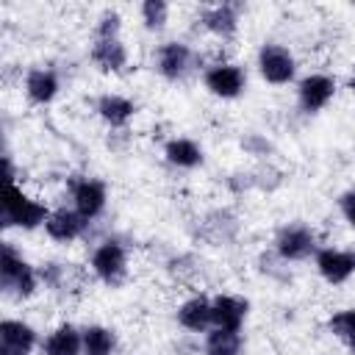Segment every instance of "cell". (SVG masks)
Masks as SVG:
<instances>
[{
	"label": "cell",
	"instance_id": "6da1fadb",
	"mask_svg": "<svg viewBox=\"0 0 355 355\" xmlns=\"http://www.w3.org/2000/svg\"><path fill=\"white\" fill-rule=\"evenodd\" d=\"M39 283H42L39 269L33 263H28L11 241H6L3 252H0V286H3V291L14 300H28L36 294Z\"/></svg>",
	"mask_w": 355,
	"mask_h": 355
},
{
	"label": "cell",
	"instance_id": "7a4b0ae2",
	"mask_svg": "<svg viewBox=\"0 0 355 355\" xmlns=\"http://www.w3.org/2000/svg\"><path fill=\"white\" fill-rule=\"evenodd\" d=\"M50 211L53 208H47L42 200L25 194L17 183H8L6 186V194H3V225L6 227H17V230L44 227Z\"/></svg>",
	"mask_w": 355,
	"mask_h": 355
},
{
	"label": "cell",
	"instance_id": "3957f363",
	"mask_svg": "<svg viewBox=\"0 0 355 355\" xmlns=\"http://www.w3.org/2000/svg\"><path fill=\"white\" fill-rule=\"evenodd\" d=\"M255 67H258V75L272 86H286L297 78V58L280 42L261 44V50L255 55Z\"/></svg>",
	"mask_w": 355,
	"mask_h": 355
},
{
	"label": "cell",
	"instance_id": "277c9868",
	"mask_svg": "<svg viewBox=\"0 0 355 355\" xmlns=\"http://www.w3.org/2000/svg\"><path fill=\"white\" fill-rule=\"evenodd\" d=\"M92 275L105 286H119L128 277V250L119 239H105L92 250Z\"/></svg>",
	"mask_w": 355,
	"mask_h": 355
},
{
	"label": "cell",
	"instance_id": "5b68a950",
	"mask_svg": "<svg viewBox=\"0 0 355 355\" xmlns=\"http://www.w3.org/2000/svg\"><path fill=\"white\" fill-rule=\"evenodd\" d=\"M275 252L280 261H288V263H297V261H305L311 255H316V233L302 225V222H291V225H283L277 233H275Z\"/></svg>",
	"mask_w": 355,
	"mask_h": 355
},
{
	"label": "cell",
	"instance_id": "8992f818",
	"mask_svg": "<svg viewBox=\"0 0 355 355\" xmlns=\"http://www.w3.org/2000/svg\"><path fill=\"white\" fill-rule=\"evenodd\" d=\"M202 86L219 100H236L247 89V72L233 61H216L202 72Z\"/></svg>",
	"mask_w": 355,
	"mask_h": 355
},
{
	"label": "cell",
	"instance_id": "52a82bcc",
	"mask_svg": "<svg viewBox=\"0 0 355 355\" xmlns=\"http://www.w3.org/2000/svg\"><path fill=\"white\" fill-rule=\"evenodd\" d=\"M336 97V78L324 72H311L297 80V103L305 114H319L322 108L330 105Z\"/></svg>",
	"mask_w": 355,
	"mask_h": 355
},
{
	"label": "cell",
	"instance_id": "ba28073f",
	"mask_svg": "<svg viewBox=\"0 0 355 355\" xmlns=\"http://www.w3.org/2000/svg\"><path fill=\"white\" fill-rule=\"evenodd\" d=\"M69 194H72V208L86 219H97L103 211H105V202H108V186L97 178H78L72 180L69 186Z\"/></svg>",
	"mask_w": 355,
	"mask_h": 355
},
{
	"label": "cell",
	"instance_id": "9c48e42d",
	"mask_svg": "<svg viewBox=\"0 0 355 355\" xmlns=\"http://www.w3.org/2000/svg\"><path fill=\"white\" fill-rule=\"evenodd\" d=\"M313 266L324 283L341 286L355 275V252L338 247H319L313 255Z\"/></svg>",
	"mask_w": 355,
	"mask_h": 355
},
{
	"label": "cell",
	"instance_id": "30bf717a",
	"mask_svg": "<svg viewBox=\"0 0 355 355\" xmlns=\"http://www.w3.org/2000/svg\"><path fill=\"white\" fill-rule=\"evenodd\" d=\"M39 347V333L22 319L0 322V355H31Z\"/></svg>",
	"mask_w": 355,
	"mask_h": 355
},
{
	"label": "cell",
	"instance_id": "8fae6325",
	"mask_svg": "<svg viewBox=\"0 0 355 355\" xmlns=\"http://www.w3.org/2000/svg\"><path fill=\"white\" fill-rule=\"evenodd\" d=\"M194 53L186 42H164L155 53V69L166 80H183L191 69Z\"/></svg>",
	"mask_w": 355,
	"mask_h": 355
},
{
	"label": "cell",
	"instance_id": "7c38bea8",
	"mask_svg": "<svg viewBox=\"0 0 355 355\" xmlns=\"http://www.w3.org/2000/svg\"><path fill=\"white\" fill-rule=\"evenodd\" d=\"M86 227H89V222L75 208H67V205L53 208L50 216H47V222H44L47 239L50 241H58V244H69V241L80 239L86 233Z\"/></svg>",
	"mask_w": 355,
	"mask_h": 355
},
{
	"label": "cell",
	"instance_id": "4fadbf2b",
	"mask_svg": "<svg viewBox=\"0 0 355 355\" xmlns=\"http://www.w3.org/2000/svg\"><path fill=\"white\" fill-rule=\"evenodd\" d=\"M22 89H25V97L33 105H50L61 92V78L50 67H31L25 72Z\"/></svg>",
	"mask_w": 355,
	"mask_h": 355
},
{
	"label": "cell",
	"instance_id": "5bb4252c",
	"mask_svg": "<svg viewBox=\"0 0 355 355\" xmlns=\"http://www.w3.org/2000/svg\"><path fill=\"white\" fill-rule=\"evenodd\" d=\"M250 313V302L236 294H216L211 297V322L222 330H241Z\"/></svg>",
	"mask_w": 355,
	"mask_h": 355
},
{
	"label": "cell",
	"instance_id": "9a60e30c",
	"mask_svg": "<svg viewBox=\"0 0 355 355\" xmlns=\"http://www.w3.org/2000/svg\"><path fill=\"white\" fill-rule=\"evenodd\" d=\"M94 111H97V116H100L108 128H116V130H119V128H128V122L133 119V114H136V103H133L130 97H125V94L105 92V94L97 97Z\"/></svg>",
	"mask_w": 355,
	"mask_h": 355
},
{
	"label": "cell",
	"instance_id": "2e32d148",
	"mask_svg": "<svg viewBox=\"0 0 355 355\" xmlns=\"http://www.w3.org/2000/svg\"><path fill=\"white\" fill-rule=\"evenodd\" d=\"M178 324L189 333H208L214 327L211 322V297L205 294H194L189 300H183L178 305Z\"/></svg>",
	"mask_w": 355,
	"mask_h": 355
},
{
	"label": "cell",
	"instance_id": "e0dca14e",
	"mask_svg": "<svg viewBox=\"0 0 355 355\" xmlns=\"http://www.w3.org/2000/svg\"><path fill=\"white\" fill-rule=\"evenodd\" d=\"M89 58H92V64H94L97 69H103V72H122V69L128 67V47L122 44L119 36H114V39H100V36H94L92 50H89Z\"/></svg>",
	"mask_w": 355,
	"mask_h": 355
},
{
	"label": "cell",
	"instance_id": "ac0fdd59",
	"mask_svg": "<svg viewBox=\"0 0 355 355\" xmlns=\"http://www.w3.org/2000/svg\"><path fill=\"white\" fill-rule=\"evenodd\" d=\"M202 28L219 39H230L236 36L239 31V6L233 3H216V6H208L200 17Z\"/></svg>",
	"mask_w": 355,
	"mask_h": 355
},
{
	"label": "cell",
	"instance_id": "d6986e66",
	"mask_svg": "<svg viewBox=\"0 0 355 355\" xmlns=\"http://www.w3.org/2000/svg\"><path fill=\"white\" fill-rule=\"evenodd\" d=\"M42 355H83V330L64 322L42 341Z\"/></svg>",
	"mask_w": 355,
	"mask_h": 355
},
{
	"label": "cell",
	"instance_id": "ffe728a7",
	"mask_svg": "<svg viewBox=\"0 0 355 355\" xmlns=\"http://www.w3.org/2000/svg\"><path fill=\"white\" fill-rule=\"evenodd\" d=\"M164 158L178 169H197L202 166V147L189 136H175L164 144Z\"/></svg>",
	"mask_w": 355,
	"mask_h": 355
},
{
	"label": "cell",
	"instance_id": "44dd1931",
	"mask_svg": "<svg viewBox=\"0 0 355 355\" xmlns=\"http://www.w3.org/2000/svg\"><path fill=\"white\" fill-rule=\"evenodd\" d=\"M241 352H244L241 330L211 327L202 338V355H241Z\"/></svg>",
	"mask_w": 355,
	"mask_h": 355
},
{
	"label": "cell",
	"instance_id": "7402d4cb",
	"mask_svg": "<svg viewBox=\"0 0 355 355\" xmlns=\"http://www.w3.org/2000/svg\"><path fill=\"white\" fill-rule=\"evenodd\" d=\"M116 352V333L105 324L83 327V355H114Z\"/></svg>",
	"mask_w": 355,
	"mask_h": 355
},
{
	"label": "cell",
	"instance_id": "603a6c76",
	"mask_svg": "<svg viewBox=\"0 0 355 355\" xmlns=\"http://www.w3.org/2000/svg\"><path fill=\"white\" fill-rule=\"evenodd\" d=\"M327 330L355 355V308H341L327 319Z\"/></svg>",
	"mask_w": 355,
	"mask_h": 355
},
{
	"label": "cell",
	"instance_id": "cb8c5ba5",
	"mask_svg": "<svg viewBox=\"0 0 355 355\" xmlns=\"http://www.w3.org/2000/svg\"><path fill=\"white\" fill-rule=\"evenodd\" d=\"M139 17H141L147 31L158 33V31H164V25L169 19V3H164V0H144L139 6Z\"/></svg>",
	"mask_w": 355,
	"mask_h": 355
},
{
	"label": "cell",
	"instance_id": "d4e9b609",
	"mask_svg": "<svg viewBox=\"0 0 355 355\" xmlns=\"http://www.w3.org/2000/svg\"><path fill=\"white\" fill-rule=\"evenodd\" d=\"M119 31H122V17H119V11L105 8V11L100 14V19H97L94 36H100V39H114V36H119Z\"/></svg>",
	"mask_w": 355,
	"mask_h": 355
},
{
	"label": "cell",
	"instance_id": "484cf974",
	"mask_svg": "<svg viewBox=\"0 0 355 355\" xmlns=\"http://www.w3.org/2000/svg\"><path fill=\"white\" fill-rule=\"evenodd\" d=\"M338 211H341L344 222L355 230V189H349V191H344V194L338 197Z\"/></svg>",
	"mask_w": 355,
	"mask_h": 355
},
{
	"label": "cell",
	"instance_id": "4316f807",
	"mask_svg": "<svg viewBox=\"0 0 355 355\" xmlns=\"http://www.w3.org/2000/svg\"><path fill=\"white\" fill-rule=\"evenodd\" d=\"M347 89L355 94V64H352V72H349V80H347Z\"/></svg>",
	"mask_w": 355,
	"mask_h": 355
},
{
	"label": "cell",
	"instance_id": "83f0119b",
	"mask_svg": "<svg viewBox=\"0 0 355 355\" xmlns=\"http://www.w3.org/2000/svg\"><path fill=\"white\" fill-rule=\"evenodd\" d=\"M352 252H355V250H352Z\"/></svg>",
	"mask_w": 355,
	"mask_h": 355
}]
</instances>
